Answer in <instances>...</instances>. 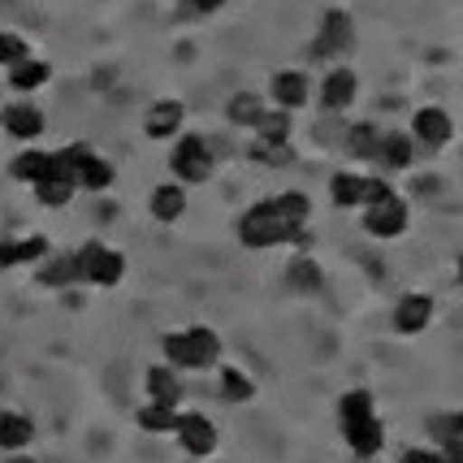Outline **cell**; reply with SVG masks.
<instances>
[{
  "label": "cell",
  "instance_id": "cell-1",
  "mask_svg": "<svg viewBox=\"0 0 463 463\" xmlns=\"http://www.w3.org/2000/svg\"><path fill=\"white\" fill-rule=\"evenodd\" d=\"M165 355L178 368H208L222 355V338L213 329H191V334H169L165 338Z\"/></svg>",
  "mask_w": 463,
  "mask_h": 463
},
{
  "label": "cell",
  "instance_id": "cell-2",
  "mask_svg": "<svg viewBox=\"0 0 463 463\" xmlns=\"http://www.w3.org/2000/svg\"><path fill=\"white\" fill-rule=\"evenodd\" d=\"M295 230L299 225H290L273 208V203H256L247 217H242V225H239V239L247 242V247H273V242H286V239H295Z\"/></svg>",
  "mask_w": 463,
  "mask_h": 463
},
{
  "label": "cell",
  "instance_id": "cell-3",
  "mask_svg": "<svg viewBox=\"0 0 463 463\" xmlns=\"http://www.w3.org/2000/svg\"><path fill=\"white\" fill-rule=\"evenodd\" d=\"M74 269H79V278H91V282H100V286H113L121 278V256L118 251H109L104 242H87L79 256H74Z\"/></svg>",
  "mask_w": 463,
  "mask_h": 463
},
{
  "label": "cell",
  "instance_id": "cell-4",
  "mask_svg": "<svg viewBox=\"0 0 463 463\" xmlns=\"http://www.w3.org/2000/svg\"><path fill=\"white\" fill-rule=\"evenodd\" d=\"M174 174H178L182 182H203L213 174V156H208L203 139L186 135V139L178 143V152H174Z\"/></svg>",
  "mask_w": 463,
  "mask_h": 463
},
{
  "label": "cell",
  "instance_id": "cell-5",
  "mask_svg": "<svg viewBox=\"0 0 463 463\" xmlns=\"http://www.w3.org/2000/svg\"><path fill=\"white\" fill-rule=\"evenodd\" d=\"M364 225H368V234H377V239H394V234L407 225V203L394 200V191H390L385 200H377L373 208H368Z\"/></svg>",
  "mask_w": 463,
  "mask_h": 463
},
{
  "label": "cell",
  "instance_id": "cell-6",
  "mask_svg": "<svg viewBox=\"0 0 463 463\" xmlns=\"http://www.w3.org/2000/svg\"><path fill=\"white\" fill-rule=\"evenodd\" d=\"M178 433H182V446H186L191 455H213V450H217V429H213L208 416H195V411L182 416Z\"/></svg>",
  "mask_w": 463,
  "mask_h": 463
},
{
  "label": "cell",
  "instance_id": "cell-7",
  "mask_svg": "<svg viewBox=\"0 0 463 463\" xmlns=\"http://www.w3.org/2000/svg\"><path fill=\"white\" fill-rule=\"evenodd\" d=\"M351 48V18L346 14H325V22H321V40H317V52L321 57H334V52H346Z\"/></svg>",
  "mask_w": 463,
  "mask_h": 463
},
{
  "label": "cell",
  "instance_id": "cell-8",
  "mask_svg": "<svg viewBox=\"0 0 463 463\" xmlns=\"http://www.w3.org/2000/svg\"><path fill=\"white\" fill-rule=\"evenodd\" d=\"M346 442H351V450L355 455H377L385 442V433H382V424L373 420V416H364V420H351L346 424Z\"/></svg>",
  "mask_w": 463,
  "mask_h": 463
},
{
  "label": "cell",
  "instance_id": "cell-9",
  "mask_svg": "<svg viewBox=\"0 0 463 463\" xmlns=\"http://www.w3.org/2000/svg\"><path fill=\"white\" fill-rule=\"evenodd\" d=\"M351 100H355V74L351 70H334L321 87V104L325 109H346Z\"/></svg>",
  "mask_w": 463,
  "mask_h": 463
},
{
  "label": "cell",
  "instance_id": "cell-10",
  "mask_svg": "<svg viewBox=\"0 0 463 463\" xmlns=\"http://www.w3.org/2000/svg\"><path fill=\"white\" fill-rule=\"evenodd\" d=\"M416 135L429 147H442V143H450V118H446L442 109H420L416 113Z\"/></svg>",
  "mask_w": 463,
  "mask_h": 463
},
{
  "label": "cell",
  "instance_id": "cell-11",
  "mask_svg": "<svg viewBox=\"0 0 463 463\" xmlns=\"http://www.w3.org/2000/svg\"><path fill=\"white\" fill-rule=\"evenodd\" d=\"M429 317H433V303L424 299V295H407V299L399 303V317H394V325H399L403 334H416V329H424V325H429Z\"/></svg>",
  "mask_w": 463,
  "mask_h": 463
},
{
  "label": "cell",
  "instance_id": "cell-12",
  "mask_svg": "<svg viewBox=\"0 0 463 463\" xmlns=\"http://www.w3.org/2000/svg\"><path fill=\"white\" fill-rule=\"evenodd\" d=\"M31 438H35V429H31L26 416H18V411H0V446H5V450H22Z\"/></svg>",
  "mask_w": 463,
  "mask_h": 463
},
{
  "label": "cell",
  "instance_id": "cell-13",
  "mask_svg": "<svg viewBox=\"0 0 463 463\" xmlns=\"http://www.w3.org/2000/svg\"><path fill=\"white\" fill-rule=\"evenodd\" d=\"M5 130H9V135H18V139H35V135L43 130L40 109H31V104H18V109H9V113H5Z\"/></svg>",
  "mask_w": 463,
  "mask_h": 463
},
{
  "label": "cell",
  "instance_id": "cell-14",
  "mask_svg": "<svg viewBox=\"0 0 463 463\" xmlns=\"http://www.w3.org/2000/svg\"><path fill=\"white\" fill-rule=\"evenodd\" d=\"M147 394H152V403L156 407H174L178 403V394H182V385L169 368H152V373H147Z\"/></svg>",
  "mask_w": 463,
  "mask_h": 463
},
{
  "label": "cell",
  "instance_id": "cell-15",
  "mask_svg": "<svg viewBox=\"0 0 463 463\" xmlns=\"http://www.w3.org/2000/svg\"><path fill=\"white\" fill-rule=\"evenodd\" d=\"M182 121V104L178 100H161L152 113H147V135L152 139H165V135H174Z\"/></svg>",
  "mask_w": 463,
  "mask_h": 463
},
{
  "label": "cell",
  "instance_id": "cell-16",
  "mask_svg": "<svg viewBox=\"0 0 463 463\" xmlns=\"http://www.w3.org/2000/svg\"><path fill=\"white\" fill-rule=\"evenodd\" d=\"M273 96H278V104H282V109H299L303 96H307V79H303V74L282 70V74L273 79Z\"/></svg>",
  "mask_w": 463,
  "mask_h": 463
},
{
  "label": "cell",
  "instance_id": "cell-17",
  "mask_svg": "<svg viewBox=\"0 0 463 463\" xmlns=\"http://www.w3.org/2000/svg\"><path fill=\"white\" fill-rule=\"evenodd\" d=\"M182 208H186V191H182V186H156V191H152V213H156L161 222L182 217Z\"/></svg>",
  "mask_w": 463,
  "mask_h": 463
},
{
  "label": "cell",
  "instance_id": "cell-18",
  "mask_svg": "<svg viewBox=\"0 0 463 463\" xmlns=\"http://www.w3.org/2000/svg\"><path fill=\"white\" fill-rule=\"evenodd\" d=\"M113 182V169L104 161H96V156H87V161L74 169V186H87V191H104Z\"/></svg>",
  "mask_w": 463,
  "mask_h": 463
},
{
  "label": "cell",
  "instance_id": "cell-19",
  "mask_svg": "<svg viewBox=\"0 0 463 463\" xmlns=\"http://www.w3.org/2000/svg\"><path fill=\"white\" fill-rule=\"evenodd\" d=\"M9 82H14L18 91H31V87L48 82V65H43V61H18V65H9Z\"/></svg>",
  "mask_w": 463,
  "mask_h": 463
},
{
  "label": "cell",
  "instance_id": "cell-20",
  "mask_svg": "<svg viewBox=\"0 0 463 463\" xmlns=\"http://www.w3.org/2000/svg\"><path fill=\"white\" fill-rule=\"evenodd\" d=\"M48 251L43 239H26V242H0V264H22V260H35Z\"/></svg>",
  "mask_w": 463,
  "mask_h": 463
},
{
  "label": "cell",
  "instance_id": "cell-21",
  "mask_svg": "<svg viewBox=\"0 0 463 463\" xmlns=\"http://www.w3.org/2000/svg\"><path fill=\"white\" fill-rule=\"evenodd\" d=\"M260 118H264V109H260V100H256L251 91H242V96L230 100V121H239V126H256Z\"/></svg>",
  "mask_w": 463,
  "mask_h": 463
},
{
  "label": "cell",
  "instance_id": "cell-22",
  "mask_svg": "<svg viewBox=\"0 0 463 463\" xmlns=\"http://www.w3.org/2000/svg\"><path fill=\"white\" fill-rule=\"evenodd\" d=\"M377 147H382V161L390 165V169H407V165H411V143H407L403 135H390V139H382Z\"/></svg>",
  "mask_w": 463,
  "mask_h": 463
},
{
  "label": "cell",
  "instance_id": "cell-23",
  "mask_svg": "<svg viewBox=\"0 0 463 463\" xmlns=\"http://www.w3.org/2000/svg\"><path fill=\"white\" fill-rule=\"evenodd\" d=\"M139 424L147 433H169V429H178V416H174V407H143L139 411Z\"/></svg>",
  "mask_w": 463,
  "mask_h": 463
},
{
  "label": "cell",
  "instance_id": "cell-24",
  "mask_svg": "<svg viewBox=\"0 0 463 463\" xmlns=\"http://www.w3.org/2000/svg\"><path fill=\"white\" fill-rule=\"evenodd\" d=\"M278 213H282L290 225H303L307 222V195H299V191H290V195H278V200H269Z\"/></svg>",
  "mask_w": 463,
  "mask_h": 463
},
{
  "label": "cell",
  "instance_id": "cell-25",
  "mask_svg": "<svg viewBox=\"0 0 463 463\" xmlns=\"http://www.w3.org/2000/svg\"><path fill=\"white\" fill-rule=\"evenodd\" d=\"M256 126H260L264 143H286V135H290V118L286 113H264Z\"/></svg>",
  "mask_w": 463,
  "mask_h": 463
},
{
  "label": "cell",
  "instance_id": "cell-26",
  "mask_svg": "<svg viewBox=\"0 0 463 463\" xmlns=\"http://www.w3.org/2000/svg\"><path fill=\"white\" fill-rule=\"evenodd\" d=\"M222 385H225V399H234V403H247L256 390H251V382L242 377V373H234V368H222Z\"/></svg>",
  "mask_w": 463,
  "mask_h": 463
},
{
  "label": "cell",
  "instance_id": "cell-27",
  "mask_svg": "<svg viewBox=\"0 0 463 463\" xmlns=\"http://www.w3.org/2000/svg\"><path fill=\"white\" fill-rule=\"evenodd\" d=\"M14 174L40 182L43 174H48V152H26V156H18V161H14Z\"/></svg>",
  "mask_w": 463,
  "mask_h": 463
},
{
  "label": "cell",
  "instance_id": "cell-28",
  "mask_svg": "<svg viewBox=\"0 0 463 463\" xmlns=\"http://www.w3.org/2000/svg\"><path fill=\"white\" fill-rule=\"evenodd\" d=\"M286 278H290V286H299V290H317V286H321V273H317L312 260H295Z\"/></svg>",
  "mask_w": 463,
  "mask_h": 463
},
{
  "label": "cell",
  "instance_id": "cell-29",
  "mask_svg": "<svg viewBox=\"0 0 463 463\" xmlns=\"http://www.w3.org/2000/svg\"><path fill=\"white\" fill-rule=\"evenodd\" d=\"M334 200L343 203H360L364 200V182L360 178H351V174H338V178H334Z\"/></svg>",
  "mask_w": 463,
  "mask_h": 463
},
{
  "label": "cell",
  "instance_id": "cell-30",
  "mask_svg": "<svg viewBox=\"0 0 463 463\" xmlns=\"http://www.w3.org/2000/svg\"><path fill=\"white\" fill-rule=\"evenodd\" d=\"M70 191H74V182H65V178H40V200L52 203V208L70 200Z\"/></svg>",
  "mask_w": 463,
  "mask_h": 463
},
{
  "label": "cell",
  "instance_id": "cell-31",
  "mask_svg": "<svg viewBox=\"0 0 463 463\" xmlns=\"http://www.w3.org/2000/svg\"><path fill=\"white\" fill-rule=\"evenodd\" d=\"M364 416H373V399L364 394V390H355V394H346L343 399V420H364Z\"/></svg>",
  "mask_w": 463,
  "mask_h": 463
},
{
  "label": "cell",
  "instance_id": "cell-32",
  "mask_svg": "<svg viewBox=\"0 0 463 463\" xmlns=\"http://www.w3.org/2000/svg\"><path fill=\"white\" fill-rule=\"evenodd\" d=\"M351 147H355V156H377V130L373 126H355L351 130Z\"/></svg>",
  "mask_w": 463,
  "mask_h": 463
},
{
  "label": "cell",
  "instance_id": "cell-33",
  "mask_svg": "<svg viewBox=\"0 0 463 463\" xmlns=\"http://www.w3.org/2000/svg\"><path fill=\"white\" fill-rule=\"evenodd\" d=\"M26 61V43L18 35H0V65H18Z\"/></svg>",
  "mask_w": 463,
  "mask_h": 463
},
{
  "label": "cell",
  "instance_id": "cell-34",
  "mask_svg": "<svg viewBox=\"0 0 463 463\" xmlns=\"http://www.w3.org/2000/svg\"><path fill=\"white\" fill-rule=\"evenodd\" d=\"M79 278V269H74V256H61L48 273H43V282H52V286H61V282H74Z\"/></svg>",
  "mask_w": 463,
  "mask_h": 463
},
{
  "label": "cell",
  "instance_id": "cell-35",
  "mask_svg": "<svg viewBox=\"0 0 463 463\" xmlns=\"http://www.w3.org/2000/svg\"><path fill=\"white\" fill-rule=\"evenodd\" d=\"M251 156H260V161H269V165H286L290 161V147H286V143H260Z\"/></svg>",
  "mask_w": 463,
  "mask_h": 463
},
{
  "label": "cell",
  "instance_id": "cell-36",
  "mask_svg": "<svg viewBox=\"0 0 463 463\" xmlns=\"http://www.w3.org/2000/svg\"><path fill=\"white\" fill-rule=\"evenodd\" d=\"M459 424H463L459 416H438V420H433V433L450 442V438H459Z\"/></svg>",
  "mask_w": 463,
  "mask_h": 463
},
{
  "label": "cell",
  "instance_id": "cell-37",
  "mask_svg": "<svg viewBox=\"0 0 463 463\" xmlns=\"http://www.w3.org/2000/svg\"><path fill=\"white\" fill-rule=\"evenodd\" d=\"M403 463H442V455H429V450H407Z\"/></svg>",
  "mask_w": 463,
  "mask_h": 463
},
{
  "label": "cell",
  "instance_id": "cell-38",
  "mask_svg": "<svg viewBox=\"0 0 463 463\" xmlns=\"http://www.w3.org/2000/svg\"><path fill=\"white\" fill-rule=\"evenodd\" d=\"M191 9H200V14H213V9H222V0H191Z\"/></svg>",
  "mask_w": 463,
  "mask_h": 463
},
{
  "label": "cell",
  "instance_id": "cell-39",
  "mask_svg": "<svg viewBox=\"0 0 463 463\" xmlns=\"http://www.w3.org/2000/svg\"><path fill=\"white\" fill-rule=\"evenodd\" d=\"M14 463H31V459H14Z\"/></svg>",
  "mask_w": 463,
  "mask_h": 463
}]
</instances>
